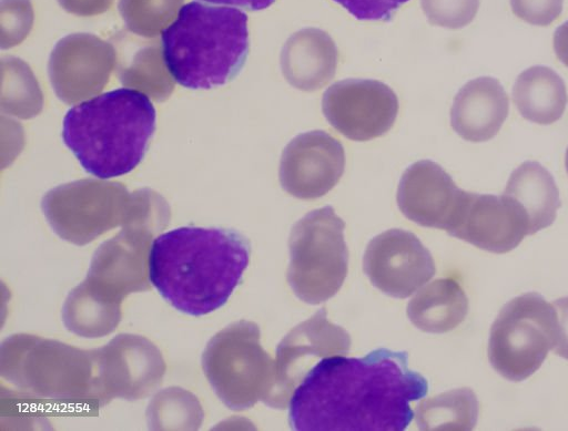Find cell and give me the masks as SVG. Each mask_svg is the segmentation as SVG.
I'll return each instance as SVG.
<instances>
[{
    "label": "cell",
    "mask_w": 568,
    "mask_h": 431,
    "mask_svg": "<svg viewBox=\"0 0 568 431\" xmlns=\"http://www.w3.org/2000/svg\"><path fill=\"white\" fill-rule=\"evenodd\" d=\"M427 391L406 351L324 358L295 389L288 423L296 431H403L415 415L410 402Z\"/></svg>",
    "instance_id": "obj_1"
},
{
    "label": "cell",
    "mask_w": 568,
    "mask_h": 431,
    "mask_svg": "<svg viewBox=\"0 0 568 431\" xmlns=\"http://www.w3.org/2000/svg\"><path fill=\"white\" fill-rule=\"evenodd\" d=\"M250 255V242L233 229L183 226L153 239L149 279L176 310L203 316L229 300Z\"/></svg>",
    "instance_id": "obj_2"
},
{
    "label": "cell",
    "mask_w": 568,
    "mask_h": 431,
    "mask_svg": "<svg viewBox=\"0 0 568 431\" xmlns=\"http://www.w3.org/2000/svg\"><path fill=\"white\" fill-rule=\"evenodd\" d=\"M155 131V110L134 89H118L70 109L62 138L82 167L100 178L121 176L143 160Z\"/></svg>",
    "instance_id": "obj_3"
},
{
    "label": "cell",
    "mask_w": 568,
    "mask_h": 431,
    "mask_svg": "<svg viewBox=\"0 0 568 431\" xmlns=\"http://www.w3.org/2000/svg\"><path fill=\"white\" fill-rule=\"evenodd\" d=\"M166 68L182 86L209 90L232 80L248 53L247 16L230 7L184 4L162 32Z\"/></svg>",
    "instance_id": "obj_4"
},
{
    "label": "cell",
    "mask_w": 568,
    "mask_h": 431,
    "mask_svg": "<svg viewBox=\"0 0 568 431\" xmlns=\"http://www.w3.org/2000/svg\"><path fill=\"white\" fill-rule=\"evenodd\" d=\"M344 228L332 206L307 213L292 227L286 280L302 301L321 304L342 287L348 269Z\"/></svg>",
    "instance_id": "obj_5"
},
{
    "label": "cell",
    "mask_w": 568,
    "mask_h": 431,
    "mask_svg": "<svg viewBox=\"0 0 568 431\" xmlns=\"http://www.w3.org/2000/svg\"><path fill=\"white\" fill-rule=\"evenodd\" d=\"M203 369L230 409L245 410L257 401L270 407L275 390V361L262 348L255 322H234L212 338L203 353Z\"/></svg>",
    "instance_id": "obj_6"
},
{
    "label": "cell",
    "mask_w": 568,
    "mask_h": 431,
    "mask_svg": "<svg viewBox=\"0 0 568 431\" xmlns=\"http://www.w3.org/2000/svg\"><path fill=\"white\" fill-rule=\"evenodd\" d=\"M557 312L537 293H526L503 306L491 325L488 359L507 380L519 382L535 373L557 338Z\"/></svg>",
    "instance_id": "obj_7"
},
{
    "label": "cell",
    "mask_w": 568,
    "mask_h": 431,
    "mask_svg": "<svg viewBox=\"0 0 568 431\" xmlns=\"http://www.w3.org/2000/svg\"><path fill=\"white\" fill-rule=\"evenodd\" d=\"M130 202L131 194L120 183L81 179L49 191L42 209L61 237L82 244L124 224Z\"/></svg>",
    "instance_id": "obj_8"
},
{
    "label": "cell",
    "mask_w": 568,
    "mask_h": 431,
    "mask_svg": "<svg viewBox=\"0 0 568 431\" xmlns=\"http://www.w3.org/2000/svg\"><path fill=\"white\" fill-rule=\"evenodd\" d=\"M349 348L348 332L327 320L325 308L298 324L277 345L275 390L270 407L288 406L295 389L316 365L314 360L346 356Z\"/></svg>",
    "instance_id": "obj_9"
},
{
    "label": "cell",
    "mask_w": 568,
    "mask_h": 431,
    "mask_svg": "<svg viewBox=\"0 0 568 431\" xmlns=\"http://www.w3.org/2000/svg\"><path fill=\"white\" fill-rule=\"evenodd\" d=\"M398 99L383 82L347 79L324 93L322 110L327 122L353 141H368L385 134L398 113Z\"/></svg>",
    "instance_id": "obj_10"
},
{
    "label": "cell",
    "mask_w": 568,
    "mask_h": 431,
    "mask_svg": "<svg viewBox=\"0 0 568 431\" xmlns=\"http://www.w3.org/2000/svg\"><path fill=\"white\" fill-rule=\"evenodd\" d=\"M363 270L373 286L394 298H407L436 271L430 252L404 229H388L367 245Z\"/></svg>",
    "instance_id": "obj_11"
},
{
    "label": "cell",
    "mask_w": 568,
    "mask_h": 431,
    "mask_svg": "<svg viewBox=\"0 0 568 431\" xmlns=\"http://www.w3.org/2000/svg\"><path fill=\"white\" fill-rule=\"evenodd\" d=\"M114 47L90 33L61 39L49 59V76L57 96L73 104L101 92L116 63Z\"/></svg>",
    "instance_id": "obj_12"
},
{
    "label": "cell",
    "mask_w": 568,
    "mask_h": 431,
    "mask_svg": "<svg viewBox=\"0 0 568 431\" xmlns=\"http://www.w3.org/2000/svg\"><path fill=\"white\" fill-rule=\"evenodd\" d=\"M447 233L480 249L504 254L529 235V223L524 209L504 194L465 191Z\"/></svg>",
    "instance_id": "obj_13"
},
{
    "label": "cell",
    "mask_w": 568,
    "mask_h": 431,
    "mask_svg": "<svg viewBox=\"0 0 568 431\" xmlns=\"http://www.w3.org/2000/svg\"><path fill=\"white\" fill-rule=\"evenodd\" d=\"M344 170L341 142L316 130L298 134L285 146L278 174L285 192L300 199H314L327 194Z\"/></svg>",
    "instance_id": "obj_14"
},
{
    "label": "cell",
    "mask_w": 568,
    "mask_h": 431,
    "mask_svg": "<svg viewBox=\"0 0 568 431\" xmlns=\"http://www.w3.org/2000/svg\"><path fill=\"white\" fill-rule=\"evenodd\" d=\"M464 193L442 166L424 160L412 164L402 175L397 204L404 216L414 223L447 232Z\"/></svg>",
    "instance_id": "obj_15"
},
{
    "label": "cell",
    "mask_w": 568,
    "mask_h": 431,
    "mask_svg": "<svg viewBox=\"0 0 568 431\" xmlns=\"http://www.w3.org/2000/svg\"><path fill=\"white\" fill-rule=\"evenodd\" d=\"M508 111V95L499 81L479 76L468 81L455 95L450 124L462 138L486 142L499 132Z\"/></svg>",
    "instance_id": "obj_16"
},
{
    "label": "cell",
    "mask_w": 568,
    "mask_h": 431,
    "mask_svg": "<svg viewBox=\"0 0 568 431\" xmlns=\"http://www.w3.org/2000/svg\"><path fill=\"white\" fill-rule=\"evenodd\" d=\"M338 51L331 35L316 28L293 33L281 52V69L286 81L302 91H315L335 75Z\"/></svg>",
    "instance_id": "obj_17"
},
{
    "label": "cell",
    "mask_w": 568,
    "mask_h": 431,
    "mask_svg": "<svg viewBox=\"0 0 568 431\" xmlns=\"http://www.w3.org/2000/svg\"><path fill=\"white\" fill-rule=\"evenodd\" d=\"M503 194L526 213L529 235L550 226L560 207L559 191L552 175L534 161L524 162L511 172Z\"/></svg>",
    "instance_id": "obj_18"
},
{
    "label": "cell",
    "mask_w": 568,
    "mask_h": 431,
    "mask_svg": "<svg viewBox=\"0 0 568 431\" xmlns=\"http://www.w3.org/2000/svg\"><path fill=\"white\" fill-rule=\"evenodd\" d=\"M513 101L520 115L534 123L557 122L567 105L562 78L552 69L535 65L524 70L513 86Z\"/></svg>",
    "instance_id": "obj_19"
},
{
    "label": "cell",
    "mask_w": 568,
    "mask_h": 431,
    "mask_svg": "<svg viewBox=\"0 0 568 431\" xmlns=\"http://www.w3.org/2000/svg\"><path fill=\"white\" fill-rule=\"evenodd\" d=\"M468 312V299L452 278H440L423 287L408 302L407 316L422 331L444 333L455 329Z\"/></svg>",
    "instance_id": "obj_20"
},
{
    "label": "cell",
    "mask_w": 568,
    "mask_h": 431,
    "mask_svg": "<svg viewBox=\"0 0 568 431\" xmlns=\"http://www.w3.org/2000/svg\"><path fill=\"white\" fill-rule=\"evenodd\" d=\"M477 418L478 401L469 388L455 389L423 400L415 410L420 430H471Z\"/></svg>",
    "instance_id": "obj_21"
},
{
    "label": "cell",
    "mask_w": 568,
    "mask_h": 431,
    "mask_svg": "<svg viewBox=\"0 0 568 431\" xmlns=\"http://www.w3.org/2000/svg\"><path fill=\"white\" fill-rule=\"evenodd\" d=\"M118 72L123 85L142 91L156 101L168 99L174 89L172 75L156 42L135 50L128 62L119 64Z\"/></svg>",
    "instance_id": "obj_22"
},
{
    "label": "cell",
    "mask_w": 568,
    "mask_h": 431,
    "mask_svg": "<svg viewBox=\"0 0 568 431\" xmlns=\"http://www.w3.org/2000/svg\"><path fill=\"white\" fill-rule=\"evenodd\" d=\"M1 111L31 119L42 109V93L32 71L22 60L14 57L1 59Z\"/></svg>",
    "instance_id": "obj_23"
},
{
    "label": "cell",
    "mask_w": 568,
    "mask_h": 431,
    "mask_svg": "<svg viewBox=\"0 0 568 431\" xmlns=\"http://www.w3.org/2000/svg\"><path fill=\"white\" fill-rule=\"evenodd\" d=\"M182 4L183 0H120L119 11L131 32L154 38L174 20Z\"/></svg>",
    "instance_id": "obj_24"
},
{
    "label": "cell",
    "mask_w": 568,
    "mask_h": 431,
    "mask_svg": "<svg viewBox=\"0 0 568 431\" xmlns=\"http://www.w3.org/2000/svg\"><path fill=\"white\" fill-rule=\"evenodd\" d=\"M420 4L429 23L460 29L475 18L479 0H420Z\"/></svg>",
    "instance_id": "obj_25"
},
{
    "label": "cell",
    "mask_w": 568,
    "mask_h": 431,
    "mask_svg": "<svg viewBox=\"0 0 568 431\" xmlns=\"http://www.w3.org/2000/svg\"><path fill=\"white\" fill-rule=\"evenodd\" d=\"M33 10L30 0H1V48L20 43L30 32Z\"/></svg>",
    "instance_id": "obj_26"
},
{
    "label": "cell",
    "mask_w": 568,
    "mask_h": 431,
    "mask_svg": "<svg viewBox=\"0 0 568 431\" xmlns=\"http://www.w3.org/2000/svg\"><path fill=\"white\" fill-rule=\"evenodd\" d=\"M564 0H510L511 10L519 19L534 25H549L562 11Z\"/></svg>",
    "instance_id": "obj_27"
},
{
    "label": "cell",
    "mask_w": 568,
    "mask_h": 431,
    "mask_svg": "<svg viewBox=\"0 0 568 431\" xmlns=\"http://www.w3.org/2000/svg\"><path fill=\"white\" fill-rule=\"evenodd\" d=\"M358 20L389 21L408 0H334Z\"/></svg>",
    "instance_id": "obj_28"
},
{
    "label": "cell",
    "mask_w": 568,
    "mask_h": 431,
    "mask_svg": "<svg viewBox=\"0 0 568 431\" xmlns=\"http://www.w3.org/2000/svg\"><path fill=\"white\" fill-rule=\"evenodd\" d=\"M557 312V338L554 351L557 356L568 360V297H562L554 301Z\"/></svg>",
    "instance_id": "obj_29"
},
{
    "label": "cell",
    "mask_w": 568,
    "mask_h": 431,
    "mask_svg": "<svg viewBox=\"0 0 568 431\" xmlns=\"http://www.w3.org/2000/svg\"><path fill=\"white\" fill-rule=\"evenodd\" d=\"M58 2L70 13L91 17L108 11L113 0H58Z\"/></svg>",
    "instance_id": "obj_30"
},
{
    "label": "cell",
    "mask_w": 568,
    "mask_h": 431,
    "mask_svg": "<svg viewBox=\"0 0 568 431\" xmlns=\"http://www.w3.org/2000/svg\"><path fill=\"white\" fill-rule=\"evenodd\" d=\"M554 50L558 60L568 68V20L555 30Z\"/></svg>",
    "instance_id": "obj_31"
},
{
    "label": "cell",
    "mask_w": 568,
    "mask_h": 431,
    "mask_svg": "<svg viewBox=\"0 0 568 431\" xmlns=\"http://www.w3.org/2000/svg\"><path fill=\"white\" fill-rule=\"evenodd\" d=\"M215 4L235 6L251 11L270 7L275 0H202Z\"/></svg>",
    "instance_id": "obj_32"
},
{
    "label": "cell",
    "mask_w": 568,
    "mask_h": 431,
    "mask_svg": "<svg viewBox=\"0 0 568 431\" xmlns=\"http://www.w3.org/2000/svg\"><path fill=\"white\" fill-rule=\"evenodd\" d=\"M565 165H566V170H567V173H568V147H567V151H566Z\"/></svg>",
    "instance_id": "obj_33"
}]
</instances>
